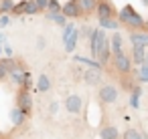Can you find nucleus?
Masks as SVG:
<instances>
[{
  "label": "nucleus",
  "mask_w": 148,
  "mask_h": 139,
  "mask_svg": "<svg viewBox=\"0 0 148 139\" xmlns=\"http://www.w3.org/2000/svg\"><path fill=\"white\" fill-rule=\"evenodd\" d=\"M118 20H120L124 26H128L130 30H142V28H144V18L134 10L132 4L122 6V10L118 12Z\"/></svg>",
  "instance_id": "nucleus-1"
},
{
  "label": "nucleus",
  "mask_w": 148,
  "mask_h": 139,
  "mask_svg": "<svg viewBox=\"0 0 148 139\" xmlns=\"http://www.w3.org/2000/svg\"><path fill=\"white\" fill-rule=\"evenodd\" d=\"M110 61H112L114 71H118L120 75H130V73H132V61H130V55H126L124 51L114 53Z\"/></svg>",
  "instance_id": "nucleus-2"
},
{
  "label": "nucleus",
  "mask_w": 148,
  "mask_h": 139,
  "mask_svg": "<svg viewBox=\"0 0 148 139\" xmlns=\"http://www.w3.org/2000/svg\"><path fill=\"white\" fill-rule=\"evenodd\" d=\"M81 81L89 87H97V85H101V71L95 67H85V69H81Z\"/></svg>",
  "instance_id": "nucleus-3"
},
{
  "label": "nucleus",
  "mask_w": 148,
  "mask_h": 139,
  "mask_svg": "<svg viewBox=\"0 0 148 139\" xmlns=\"http://www.w3.org/2000/svg\"><path fill=\"white\" fill-rule=\"evenodd\" d=\"M118 89L114 87V85H101L99 87V91H97V99H99V103H103V105H110V103H116L118 101Z\"/></svg>",
  "instance_id": "nucleus-4"
},
{
  "label": "nucleus",
  "mask_w": 148,
  "mask_h": 139,
  "mask_svg": "<svg viewBox=\"0 0 148 139\" xmlns=\"http://www.w3.org/2000/svg\"><path fill=\"white\" fill-rule=\"evenodd\" d=\"M95 14H97V18L101 20V18H114L118 12H116V8H114V2H112V0H97Z\"/></svg>",
  "instance_id": "nucleus-5"
},
{
  "label": "nucleus",
  "mask_w": 148,
  "mask_h": 139,
  "mask_svg": "<svg viewBox=\"0 0 148 139\" xmlns=\"http://www.w3.org/2000/svg\"><path fill=\"white\" fill-rule=\"evenodd\" d=\"M61 14L65 18H81L83 16V10L79 8L77 0H67L65 4H61Z\"/></svg>",
  "instance_id": "nucleus-6"
},
{
  "label": "nucleus",
  "mask_w": 148,
  "mask_h": 139,
  "mask_svg": "<svg viewBox=\"0 0 148 139\" xmlns=\"http://www.w3.org/2000/svg\"><path fill=\"white\" fill-rule=\"evenodd\" d=\"M106 38V28H93V34L89 36V43H91V57L97 59V53H99V47H101V40Z\"/></svg>",
  "instance_id": "nucleus-7"
},
{
  "label": "nucleus",
  "mask_w": 148,
  "mask_h": 139,
  "mask_svg": "<svg viewBox=\"0 0 148 139\" xmlns=\"http://www.w3.org/2000/svg\"><path fill=\"white\" fill-rule=\"evenodd\" d=\"M16 107H21L27 115L31 113V109H33V95H31V91H25V89L18 91V95H16Z\"/></svg>",
  "instance_id": "nucleus-8"
},
{
  "label": "nucleus",
  "mask_w": 148,
  "mask_h": 139,
  "mask_svg": "<svg viewBox=\"0 0 148 139\" xmlns=\"http://www.w3.org/2000/svg\"><path fill=\"white\" fill-rule=\"evenodd\" d=\"M65 109H67V113H71V115L81 113V109H83V99H81L79 95H67V99H65Z\"/></svg>",
  "instance_id": "nucleus-9"
},
{
  "label": "nucleus",
  "mask_w": 148,
  "mask_h": 139,
  "mask_svg": "<svg viewBox=\"0 0 148 139\" xmlns=\"http://www.w3.org/2000/svg\"><path fill=\"white\" fill-rule=\"evenodd\" d=\"M130 45L132 47H148V30H130V36H128Z\"/></svg>",
  "instance_id": "nucleus-10"
},
{
  "label": "nucleus",
  "mask_w": 148,
  "mask_h": 139,
  "mask_svg": "<svg viewBox=\"0 0 148 139\" xmlns=\"http://www.w3.org/2000/svg\"><path fill=\"white\" fill-rule=\"evenodd\" d=\"M108 40H110V49H112V55L114 53H120L122 51V47H124V36L118 32V30H114V34L112 36H108Z\"/></svg>",
  "instance_id": "nucleus-11"
},
{
  "label": "nucleus",
  "mask_w": 148,
  "mask_h": 139,
  "mask_svg": "<svg viewBox=\"0 0 148 139\" xmlns=\"http://www.w3.org/2000/svg\"><path fill=\"white\" fill-rule=\"evenodd\" d=\"M144 55H146V49L144 47H132L130 49V61H132V65L140 67L142 61H144Z\"/></svg>",
  "instance_id": "nucleus-12"
},
{
  "label": "nucleus",
  "mask_w": 148,
  "mask_h": 139,
  "mask_svg": "<svg viewBox=\"0 0 148 139\" xmlns=\"http://www.w3.org/2000/svg\"><path fill=\"white\" fill-rule=\"evenodd\" d=\"M27 117H29V115H27L21 107H14V109L10 111V123H12L14 127H21V125L27 121Z\"/></svg>",
  "instance_id": "nucleus-13"
},
{
  "label": "nucleus",
  "mask_w": 148,
  "mask_h": 139,
  "mask_svg": "<svg viewBox=\"0 0 148 139\" xmlns=\"http://www.w3.org/2000/svg\"><path fill=\"white\" fill-rule=\"evenodd\" d=\"M77 40H79V32H77V30H73L69 36H65V38H63V47H65V51H67V53H73V51H75V47H77Z\"/></svg>",
  "instance_id": "nucleus-14"
},
{
  "label": "nucleus",
  "mask_w": 148,
  "mask_h": 139,
  "mask_svg": "<svg viewBox=\"0 0 148 139\" xmlns=\"http://www.w3.org/2000/svg\"><path fill=\"white\" fill-rule=\"evenodd\" d=\"M51 87H53L51 79H49L47 75H39V79H37V85H35V91H37V93H47Z\"/></svg>",
  "instance_id": "nucleus-15"
},
{
  "label": "nucleus",
  "mask_w": 148,
  "mask_h": 139,
  "mask_svg": "<svg viewBox=\"0 0 148 139\" xmlns=\"http://www.w3.org/2000/svg\"><path fill=\"white\" fill-rule=\"evenodd\" d=\"M99 137H101V139H118V137H120V131H118V127H114V125H106V127H101Z\"/></svg>",
  "instance_id": "nucleus-16"
},
{
  "label": "nucleus",
  "mask_w": 148,
  "mask_h": 139,
  "mask_svg": "<svg viewBox=\"0 0 148 139\" xmlns=\"http://www.w3.org/2000/svg\"><path fill=\"white\" fill-rule=\"evenodd\" d=\"M77 4H79V8L83 10V14L87 16V14L95 12V6H97V0H77Z\"/></svg>",
  "instance_id": "nucleus-17"
},
{
  "label": "nucleus",
  "mask_w": 148,
  "mask_h": 139,
  "mask_svg": "<svg viewBox=\"0 0 148 139\" xmlns=\"http://www.w3.org/2000/svg\"><path fill=\"white\" fill-rule=\"evenodd\" d=\"M132 75H134V79L138 83H148V67L146 65H140L138 69H134Z\"/></svg>",
  "instance_id": "nucleus-18"
},
{
  "label": "nucleus",
  "mask_w": 148,
  "mask_h": 139,
  "mask_svg": "<svg viewBox=\"0 0 148 139\" xmlns=\"http://www.w3.org/2000/svg\"><path fill=\"white\" fill-rule=\"evenodd\" d=\"M122 139H148V135L144 133V131H138V129H126L122 135H120Z\"/></svg>",
  "instance_id": "nucleus-19"
},
{
  "label": "nucleus",
  "mask_w": 148,
  "mask_h": 139,
  "mask_svg": "<svg viewBox=\"0 0 148 139\" xmlns=\"http://www.w3.org/2000/svg\"><path fill=\"white\" fill-rule=\"evenodd\" d=\"M45 16H47V20H53V22H55L57 26H61V28H63V26L67 24V20H69V18H65L61 12H49V10H47Z\"/></svg>",
  "instance_id": "nucleus-20"
},
{
  "label": "nucleus",
  "mask_w": 148,
  "mask_h": 139,
  "mask_svg": "<svg viewBox=\"0 0 148 139\" xmlns=\"http://www.w3.org/2000/svg\"><path fill=\"white\" fill-rule=\"evenodd\" d=\"M23 77H25V69H21V67H18V69H12V71L8 73V79H10L16 87L23 85Z\"/></svg>",
  "instance_id": "nucleus-21"
},
{
  "label": "nucleus",
  "mask_w": 148,
  "mask_h": 139,
  "mask_svg": "<svg viewBox=\"0 0 148 139\" xmlns=\"http://www.w3.org/2000/svg\"><path fill=\"white\" fill-rule=\"evenodd\" d=\"M120 85H122V89H124V91H132V89H134V85H136L134 75H132V73H130V75H122Z\"/></svg>",
  "instance_id": "nucleus-22"
},
{
  "label": "nucleus",
  "mask_w": 148,
  "mask_h": 139,
  "mask_svg": "<svg viewBox=\"0 0 148 139\" xmlns=\"http://www.w3.org/2000/svg\"><path fill=\"white\" fill-rule=\"evenodd\" d=\"M23 2H25V14L33 16V14H39V12H41V8L37 6L35 0H23Z\"/></svg>",
  "instance_id": "nucleus-23"
},
{
  "label": "nucleus",
  "mask_w": 148,
  "mask_h": 139,
  "mask_svg": "<svg viewBox=\"0 0 148 139\" xmlns=\"http://www.w3.org/2000/svg\"><path fill=\"white\" fill-rule=\"evenodd\" d=\"M35 85H33V75L29 73V71H25V77H23V85H21V89H25V91H31Z\"/></svg>",
  "instance_id": "nucleus-24"
},
{
  "label": "nucleus",
  "mask_w": 148,
  "mask_h": 139,
  "mask_svg": "<svg viewBox=\"0 0 148 139\" xmlns=\"http://www.w3.org/2000/svg\"><path fill=\"white\" fill-rule=\"evenodd\" d=\"M14 2L12 0H0V14H10Z\"/></svg>",
  "instance_id": "nucleus-25"
},
{
  "label": "nucleus",
  "mask_w": 148,
  "mask_h": 139,
  "mask_svg": "<svg viewBox=\"0 0 148 139\" xmlns=\"http://www.w3.org/2000/svg\"><path fill=\"white\" fill-rule=\"evenodd\" d=\"M99 26L101 28H112V30H118V22L114 18H101L99 20Z\"/></svg>",
  "instance_id": "nucleus-26"
},
{
  "label": "nucleus",
  "mask_w": 148,
  "mask_h": 139,
  "mask_svg": "<svg viewBox=\"0 0 148 139\" xmlns=\"http://www.w3.org/2000/svg\"><path fill=\"white\" fill-rule=\"evenodd\" d=\"M10 14H12V16H23V14H25V2H23V0H21V2H14Z\"/></svg>",
  "instance_id": "nucleus-27"
},
{
  "label": "nucleus",
  "mask_w": 148,
  "mask_h": 139,
  "mask_svg": "<svg viewBox=\"0 0 148 139\" xmlns=\"http://www.w3.org/2000/svg\"><path fill=\"white\" fill-rule=\"evenodd\" d=\"M75 63H81V65H85V67H95V69H99V63H97V61H91V59H85V57H75Z\"/></svg>",
  "instance_id": "nucleus-28"
},
{
  "label": "nucleus",
  "mask_w": 148,
  "mask_h": 139,
  "mask_svg": "<svg viewBox=\"0 0 148 139\" xmlns=\"http://www.w3.org/2000/svg\"><path fill=\"white\" fill-rule=\"evenodd\" d=\"M45 10H49V12H61V2H59V0H49Z\"/></svg>",
  "instance_id": "nucleus-29"
},
{
  "label": "nucleus",
  "mask_w": 148,
  "mask_h": 139,
  "mask_svg": "<svg viewBox=\"0 0 148 139\" xmlns=\"http://www.w3.org/2000/svg\"><path fill=\"white\" fill-rule=\"evenodd\" d=\"M77 32H79V36H83V38H89V36L93 34V28H91V26H87V24H83V26H81Z\"/></svg>",
  "instance_id": "nucleus-30"
},
{
  "label": "nucleus",
  "mask_w": 148,
  "mask_h": 139,
  "mask_svg": "<svg viewBox=\"0 0 148 139\" xmlns=\"http://www.w3.org/2000/svg\"><path fill=\"white\" fill-rule=\"evenodd\" d=\"M8 73H10V71H8V67L4 65V61H2V59H0V81H6V79H8Z\"/></svg>",
  "instance_id": "nucleus-31"
},
{
  "label": "nucleus",
  "mask_w": 148,
  "mask_h": 139,
  "mask_svg": "<svg viewBox=\"0 0 148 139\" xmlns=\"http://www.w3.org/2000/svg\"><path fill=\"white\" fill-rule=\"evenodd\" d=\"M138 99H140L138 95H134V93L130 95V101H128V103H130V107H132V109H138V107H140V101H138Z\"/></svg>",
  "instance_id": "nucleus-32"
},
{
  "label": "nucleus",
  "mask_w": 148,
  "mask_h": 139,
  "mask_svg": "<svg viewBox=\"0 0 148 139\" xmlns=\"http://www.w3.org/2000/svg\"><path fill=\"white\" fill-rule=\"evenodd\" d=\"M10 24V14H0V28H6Z\"/></svg>",
  "instance_id": "nucleus-33"
},
{
  "label": "nucleus",
  "mask_w": 148,
  "mask_h": 139,
  "mask_svg": "<svg viewBox=\"0 0 148 139\" xmlns=\"http://www.w3.org/2000/svg\"><path fill=\"white\" fill-rule=\"evenodd\" d=\"M45 47H47V40H45V36H37V49H41V51H43Z\"/></svg>",
  "instance_id": "nucleus-34"
},
{
  "label": "nucleus",
  "mask_w": 148,
  "mask_h": 139,
  "mask_svg": "<svg viewBox=\"0 0 148 139\" xmlns=\"http://www.w3.org/2000/svg\"><path fill=\"white\" fill-rule=\"evenodd\" d=\"M57 111H59V103H57V101H51V103H49V113L55 115Z\"/></svg>",
  "instance_id": "nucleus-35"
},
{
  "label": "nucleus",
  "mask_w": 148,
  "mask_h": 139,
  "mask_svg": "<svg viewBox=\"0 0 148 139\" xmlns=\"http://www.w3.org/2000/svg\"><path fill=\"white\" fill-rule=\"evenodd\" d=\"M35 2H37V6H39L41 10H45V8H47V2H49V0H35Z\"/></svg>",
  "instance_id": "nucleus-36"
},
{
  "label": "nucleus",
  "mask_w": 148,
  "mask_h": 139,
  "mask_svg": "<svg viewBox=\"0 0 148 139\" xmlns=\"http://www.w3.org/2000/svg\"><path fill=\"white\" fill-rule=\"evenodd\" d=\"M4 55H6V57H12V49H10L8 45H4Z\"/></svg>",
  "instance_id": "nucleus-37"
},
{
  "label": "nucleus",
  "mask_w": 148,
  "mask_h": 139,
  "mask_svg": "<svg viewBox=\"0 0 148 139\" xmlns=\"http://www.w3.org/2000/svg\"><path fill=\"white\" fill-rule=\"evenodd\" d=\"M142 65H146V67H148V53L144 55V61H142Z\"/></svg>",
  "instance_id": "nucleus-38"
},
{
  "label": "nucleus",
  "mask_w": 148,
  "mask_h": 139,
  "mask_svg": "<svg viewBox=\"0 0 148 139\" xmlns=\"http://www.w3.org/2000/svg\"><path fill=\"white\" fill-rule=\"evenodd\" d=\"M140 2H142V4H144V6L148 8V0H140Z\"/></svg>",
  "instance_id": "nucleus-39"
}]
</instances>
